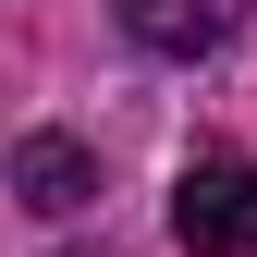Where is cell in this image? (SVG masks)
I'll list each match as a JSON object with an SVG mask.
<instances>
[{
  "label": "cell",
  "mask_w": 257,
  "mask_h": 257,
  "mask_svg": "<svg viewBox=\"0 0 257 257\" xmlns=\"http://www.w3.org/2000/svg\"><path fill=\"white\" fill-rule=\"evenodd\" d=\"M257 13V0H122V25H135V49H159V61H208L233 25Z\"/></svg>",
  "instance_id": "obj_2"
},
{
  "label": "cell",
  "mask_w": 257,
  "mask_h": 257,
  "mask_svg": "<svg viewBox=\"0 0 257 257\" xmlns=\"http://www.w3.org/2000/svg\"><path fill=\"white\" fill-rule=\"evenodd\" d=\"M172 233L184 257H257V159H196L172 184Z\"/></svg>",
  "instance_id": "obj_1"
},
{
  "label": "cell",
  "mask_w": 257,
  "mask_h": 257,
  "mask_svg": "<svg viewBox=\"0 0 257 257\" xmlns=\"http://www.w3.org/2000/svg\"><path fill=\"white\" fill-rule=\"evenodd\" d=\"M13 196L37 208V220H74L86 196H98V159H86L74 135H25L13 147Z\"/></svg>",
  "instance_id": "obj_3"
}]
</instances>
